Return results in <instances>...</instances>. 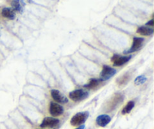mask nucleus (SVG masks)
<instances>
[{
	"mask_svg": "<svg viewBox=\"0 0 154 129\" xmlns=\"http://www.w3.org/2000/svg\"><path fill=\"white\" fill-rule=\"evenodd\" d=\"M116 73H117V70L114 68L111 67L108 65H105V66H103L102 73H101L100 79L102 82L106 81V80L110 79L113 76H114Z\"/></svg>",
	"mask_w": 154,
	"mask_h": 129,
	"instance_id": "nucleus-3",
	"label": "nucleus"
},
{
	"mask_svg": "<svg viewBox=\"0 0 154 129\" xmlns=\"http://www.w3.org/2000/svg\"><path fill=\"white\" fill-rule=\"evenodd\" d=\"M153 29L150 28V27H145V26H143V27H138V30H137V33L138 34L141 35V36H151V35L153 34Z\"/></svg>",
	"mask_w": 154,
	"mask_h": 129,
	"instance_id": "nucleus-12",
	"label": "nucleus"
},
{
	"mask_svg": "<svg viewBox=\"0 0 154 129\" xmlns=\"http://www.w3.org/2000/svg\"><path fill=\"white\" fill-rule=\"evenodd\" d=\"M88 117V112H80V113H76L75 116H72L70 123L72 126H80L81 125H84V123L87 121Z\"/></svg>",
	"mask_w": 154,
	"mask_h": 129,
	"instance_id": "nucleus-1",
	"label": "nucleus"
},
{
	"mask_svg": "<svg viewBox=\"0 0 154 129\" xmlns=\"http://www.w3.org/2000/svg\"><path fill=\"white\" fill-rule=\"evenodd\" d=\"M84 128H85V125H80L79 127H78V128H75V129H84Z\"/></svg>",
	"mask_w": 154,
	"mask_h": 129,
	"instance_id": "nucleus-19",
	"label": "nucleus"
},
{
	"mask_svg": "<svg viewBox=\"0 0 154 129\" xmlns=\"http://www.w3.org/2000/svg\"><path fill=\"white\" fill-rule=\"evenodd\" d=\"M146 25L148 26V27H153V26L154 25L153 19H151L150 21H148V22H147V24H146Z\"/></svg>",
	"mask_w": 154,
	"mask_h": 129,
	"instance_id": "nucleus-18",
	"label": "nucleus"
},
{
	"mask_svg": "<svg viewBox=\"0 0 154 129\" xmlns=\"http://www.w3.org/2000/svg\"><path fill=\"white\" fill-rule=\"evenodd\" d=\"M0 36H1V30H0Z\"/></svg>",
	"mask_w": 154,
	"mask_h": 129,
	"instance_id": "nucleus-20",
	"label": "nucleus"
},
{
	"mask_svg": "<svg viewBox=\"0 0 154 129\" xmlns=\"http://www.w3.org/2000/svg\"><path fill=\"white\" fill-rule=\"evenodd\" d=\"M102 82V81L100 79H90V81L89 82L88 84L84 85V88H86V89H96V87H98Z\"/></svg>",
	"mask_w": 154,
	"mask_h": 129,
	"instance_id": "nucleus-14",
	"label": "nucleus"
},
{
	"mask_svg": "<svg viewBox=\"0 0 154 129\" xmlns=\"http://www.w3.org/2000/svg\"><path fill=\"white\" fill-rule=\"evenodd\" d=\"M2 15L4 18L9 20H14L15 18V13L13 9L10 8H4L2 10Z\"/></svg>",
	"mask_w": 154,
	"mask_h": 129,
	"instance_id": "nucleus-13",
	"label": "nucleus"
},
{
	"mask_svg": "<svg viewBox=\"0 0 154 129\" xmlns=\"http://www.w3.org/2000/svg\"><path fill=\"white\" fill-rule=\"evenodd\" d=\"M130 79V76L129 75V73H126L125 75H123V76L120 77L118 80H117V82L120 85H126L128 82V81Z\"/></svg>",
	"mask_w": 154,
	"mask_h": 129,
	"instance_id": "nucleus-16",
	"label": "nucleus"
},
{
	"mask_svg": "<svg viewBox=\"0 0 154 129\" xmlns=\"http://www.w3.org/2000/svg\"><path fill=\"white\" fill-rule=\"evenodd\" d=\"M123 96L121 95V94H115L114 97L112 98L111 101V104H110V109L111 110H114L117 105L120 104V103L123 101Z\"/></svg>",
	"mask_w": 154,
	"mask_h": 129,
	"instance_id": "nucleus-11",
	"label": "nucleus"
},
{
	"mask_svg": "<svg viewBox=\"0 0 154 129\" xmlns=\"http://www.w3.org/2000/svg\"><path fill=\"white\" fill-rule=\"evenodd\" d=\"M89 96V93L83 89H77L69 93V98L73 101H81L85 100Z\"/></svg>",
	"mask_w": 154,
	"mask_h": 129,
	"instance_id": "nucleus-2",
	"label": "nucleus"
},
{
	"mask_svg": "<svg viewBox=\"0 0 154 129\" xmlns=\"http://www.w3.org/2000/svg\"><path fill=\"white\" fill-rule=\"evenodd\" d=\"M25 5L26 3L23 0H12L11 2V7L14 11L23 13Z\"/></svg>",
	"mask_w": 154,
	"mask_h": 129,
	"instance_id": "nucleus-9",
	"label": "nucleus"
},
{
	"mask_svg": "<svg viewBox=\"0 0 154 129\" xmlns=\"http://www.w3.org/2000/svg\"><path fill=\"white\" fill-rule=\"evenodd\" d=\"M132 58V56H121L119 54H114L112 57H111V62H113V64L115 66H120L124 65L127 62L130 60Z\"/></svg>",
	"mask_w": 154,
	"mask_h": 129,
	"instance_id": "nucleus-4",
	"label": "nucleus"
},
{
	"mask_svg": "<svg viewBox=\"0 0 154 129\" xmlns=\"http://www.w3.org/2000/svg\"><path fill=\"white\" fill-rule=\"evenodd\" d=\"M134 107H135V102L132 101H129V102L127 103V104L124 107V108L122 110V114L126 115V114H128V113H129L131 111H132V109L134 108Z\"/></svg>",
	"mask_w": 154,
	"mask_h": 129,
	"instance_id": "nucleus-15",
	"label": "nucleus"
},
{
	"mask_svg": "<svg viewBox=\"0 0 154 129\" xmlns=\"http://www.w3.org/2000/svg\"><path fill=\"white\" fill-rule=\"evenodd\" d=\"M51 95L53 99L57 103L60 104H67L69 102V99L65 95H63L60 91L57 89H52L51 91Z\"/></svg>",
	"mask_w": 154,
	"mask_h": 129,
	"instance_id": "nucleus-6",
	"label": "nucleus"
},
{
	"mask_svg": "<svg viewBox=\"0 0 154 129\" xmlns=\"http://www.w3.org/2000/svg\"><path fill=\"white\" fill-rule=\"evenodd\" d=\"M144 41V39L142 37H134L132 47L128 51H125V54H130V53H133L135 52V51H139L141 48V47H142Z\"/></svg>",
	"mask_w": 154,
	"mask_h": 129,
	"instance_id": "nucleus-5",
	"label": "nucleus"
},
{
	"mask_svg": "<svg viewBox=\"0 0 154 129\" xmlns=\"http://www.w3.org/2000/svg\"><path fill=\"white\" fill-rule=\"evenodd\" d=\"M49 111L51 116L56 117V116H61L64 112V109L60 104H57V103L51 102L50 104Z\"/></svg>",
	"mask_w": 154,
	"mask_h": 129,
	"instance_id": "nucleus-7",
	"label": "nucleus"
},
{
	"mask_svg": "<svg viewBox=\"0 0 154 129\" xmlns=\"http://www.w3.org/2000/svg\"><path fill=\"white\" fill-rule=\"evenodd\" d=\"M147 79V77L144 76H138L135 79V84L136 85H142L144 84V82H146Z\"/></svg>",
	"mask_w": 154,
	"mask_h": 129,
	"instance_id": "nucleus-17",
	"label": "nucleus"
},
{
	"mask_svg": "<svg viewBox=\"0 0 154 129\" xmlns=\"http://www.w3.org/2000/svg\"><path fill=\"white\" fill-rule=\"evenodd\" d=\"M60 123V120L58 119H55L53 117H46L43 119L41 123V128H54Z\"/></svg>",
	"mask_w": 154,
	"mask_h": 129,
	"instance_id": "nucleus-8",
	"label": "nucleus"
},
{
	"mask_svg": "<svg viewBox=\"0 0 154 129\" xmlns=\"http://www.w3.org/2000/svg\"><path fill=\"white\" fill-rule=\"evenodd\" d=\"M38 129H41V128H38Z\"/></svg>",
	"mask_w": 154,
	"mask_h": 129,
	"instance_id": "nucleus-21",
	"label": "nucleus"
},
{
	"mask_svg": "<svg viewBox=\"0 0 154 129\" xmlns=\"http://www.w3.org/2000/svg\"><path fill=\"white\" fill-rule=\"evenodd\" d=\"M111 118L108 115L102 114L96 118V124L100 127H105L111 122Z\"/></svg>",
	"mask_w": 154,
	"mask_h": 129,
	"instance_id": "nucleus-10",
	"label": "nucleus"
}]
</instances>
